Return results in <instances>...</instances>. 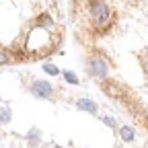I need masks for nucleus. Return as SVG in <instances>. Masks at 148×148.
<instances>
[{
  "label": "nucleus",
  "mask_w": 148,
  "mask_h": 148,
  "mask_svg": "<svg viewBox=\"0 0 148 148\" xmlns=\"http://www.w3.org/2000/svg\"><path fill=\"white\" fill-rule=\"evenodd\" d=\"M90 18L97 27H105L109 23V18H111V8L103 0H97V2H92V6H90Z\"/></svg>",
  "instance_id": "1"
},
{
  "label": "nucleus",
  "mask_w": 148,
  "mask_h": 148,
  "mask_svg": "<svg viewBox=\"0 0 148 148\" xmlns=\"http://www.w3.org/2000/svg\"><path fill=\"white\" fill-rule=\"evenodd\" d=\"M31 90H33V95L41 97V99L51 97V92H53L51 84H49V82H45V80H35V82L31 84Z\"/></svg>",
  "instance_id": "2"
},
{
  "label": "nucleus",
  "mask_w": 148,
  "mask_h": 148,
  "mask_svg": "<svg viewBox=\"0 0 148 148\" xmlns=\"http://www.w3.org/2000/svg\"><path fill=\"white\" fill-rule=\"evenodd\" d=\"M90 72L95 74V76L103 78L105 74H107V64H105V60H101V58H92V60H90Z\"/></svg>",
  "instance_id": "3"
},
{
  "label": "nucleus",
  "mask_w": 148,
  "mask_h": 148,
  "mask_svg": "<svg viewBox=\"0 0 148 148\" xmlns=\"http://www.w3.org/2000/svg\"><path fill=\"white\" fill-rule=\"evenodd\" d=\"M78 109H82V111H88V113H95L97 111V103L95 101H90V99H78Z\"/></svg>",
  "instance_id": "4"
},
{
  "label": "nucleus",
  "mask_w": 148,
  "mask_h": 148,
  "mask_svg": "<svg viewBox=\"0 0 148 148\" xmlns=\"http://www.w3.org/2000/svg\"><path fill=\"white\" fill-rule=\"evenodd\" d=\"M119 136H121L125 142H132V140H134V130L127 127V125H123V127H119Z\"/></svg>",
  "instance_id": "5"
},
{
  "label": "nucleus",
  "mask_w": 148,
  "mask_h": 148,
  "mask_svg": "<svg viewBox=\"0 0 148 148\" xmlns=\"http://www.w3.org/2000/svg\"><path fill=\"white\" fill-rule=\"evenodd\" d=\"M8 121H10V109L2 107L0 109V123H8Z\"/></svg>",
  "instance_id": "6"
},
{
  "label": "nucleus",
  "mask_w": 148,
  "mask_h": 148,
  "mask_svg": "<svg viewBox=\"0 0 148 148\" xmlns=\"http://www.w3.org/2000/svg\"><path fill=\"white\" fill-rule=\"evenodd\" d=\"M43 70H45L47 74H51V76H56V74H60V70L56 68L53 64H43Z\"/></svg>",
  "instance_id": "7"
},
{
  "label": "nucleus",
  "mask_w": 148,
  "mask_h": 148,
  "mask_svg": "<svg viewBox=\"0 0 148 148\" xmlns=\"http://www.w3.org/2000/svg\"><path fill=\"white\" fill-rule=\"evenodd\" d=\"M64 76H66V80H68V82H72V84H78V78L74 76L72 72H64Z\"/></svg>",
  "instance_id": "8"
},
{
  "label": "nucleus",
  "mask_w": 148,
  "mask_h": 148,
  "mask_svg": "<svg viewBox=\"0 0 148 148\" xmlns=\"http://www.w3.org/2000/svg\"><path fill=\"white\" fill-rule=\"evenodd\" d=\"M10 58H8V53H4V51H0V64H6Z\"/></svg>",
  "instance_id": "9"
},
{
  "label": "nucleus",
  "mask_w": 148,
  "mask_h": 148,
  "mask_svg": "<svg viewBox=\"0 0 148 148\" xmlns=\"http://www.w3.org/2000/svg\"><path fill=\"white\" fill-rule=\"evenodd\" d=\"M103 121H105L107 125H113V119H111V117H103Z\"/></svg>",
  "instance_id": "10"
},
{
  "label": "nucleus",
  "mask_w": 148,
  "mask_h": 148,
  "mask_svg": "<svg viewBox=\"0 0 148 148\" xmlns=\"http://www.w3.org/2000/svg\"><path fill=\"white\" fill-rule=\"evenodd\" d=\"M51 148H53V146H51ZM56 148H58V146H56Z\"/></svg>",
  "instance_id": "11"
}]
</instances>
